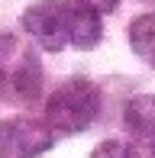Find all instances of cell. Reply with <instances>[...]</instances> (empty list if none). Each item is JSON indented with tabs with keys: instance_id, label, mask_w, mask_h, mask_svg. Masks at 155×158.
Listing matches in <instances>:
<instances>
[{
	"instance_id": "cell-2",
	"label": "cell",
	"mask_w": 155,
	"mask_h": 158,
	"mask_svg": "<svg viewBox=\"0 0 155 158\" xmlns=\"http://www.w3.org/2000/svg\"><path fill=\"white\" fill-rule=\"evenodd\" d=\"M55 129L32 116H10L0 123V158H39L55 145Z\"/></svg>"
},
{
	"instance_id": "cell-7",
	"label": "cell",
	"mask_w": 155,
	"mask_h": 158,
	"mask_svg": "<svg viewBox=\"0 0 155 158\" xmlns=\"http://www.w3.org/2000/svg\"><path fill=\"white\" fill-rule=\"evenodd\" d=\"M10 84H13V94H16L19 100H36V97H39V84H42L39 61H36V58H26V61L16 68V74L10 77Z\"/></svg>"
},
{
	"instance_id": "cell-6",
	"label": "cell",
	"mask_w": 155,
	"mask_h": 158,
	"mask_svg": "<svg viewBox=\"0 0 155 158\" xmlns=\"http://www.w3.org/2000/svg\"><path fill=\"white\" fill-rule=\"evenodd\" d=\"M129 48L136 58H142L149 68H155V13H142L129 26Z\"/></svg>"
},
{
	"instance_id": "cell-3",
	"label": "cell",
	"mask_w": 155,
	"mask_h": 158,
	"mask_svg": "<svg viewBox=\"0 0 155 158\" xmlns=\"http://www.w3.org/2000/svg\"><path fill=\"white\" fill-rule=\"evenodd\" d=\"M23 29L45 52H61L65 45H71V39H68V3L65 0H36L23 13Z\"/></svg>"
},
{
	"instance_id": "cell-8",
	"label": "cell",
	"mask_w": 155,
	"mask_h": 158,
	"mask_svg": "<svg viewBox=\"0 0 155 158\" xmlns=\"http://www.w3.org/2000/svg\"><path fill=\"white\" fill-rule=\"evenodd\" d=\"M90 158H139V152L129 145V142H119V139H107L94 148Z\"/></svg>"
},
{
	"instance_id": "cell-9",
	"label": "cell",
	"mask_w": 155,
	"mask_h": 158,
	"mask_svg": "<svg viewBox=\"0 0 155 158\" xmlns=\"http://www.w3.org/2000/svg\"><path fill=\"white\" fill-rule=\"evenodd\" d=\"M90 3H94V6H97V10H100V13H113V10H116V3H119V0H90Z\"/></svg>"
},
{
	"instance_id": "cell-10",
	"label": "cell",
	"mask_w": 155,
	"mask_h": 158,
	"mask_svg": "<svg viewBox=\"0 0 155 158\" xmlns=\"http://www.w3.org/2000/svg\"><path fill=\"white\" fill-rule=\"evenodd\" d=\"M145 158H155V148H152V152H149V155H145Z\"/></svg>"
},
{
	"instance_id": "cell-4",
	"label": "cell",
	"mask_w": 155,
	"mask_h": 158,
	"mask_svg": "<svg viewBox=\"0 0 155 158\" xmlns=\"http://www.w3.org/2000/svg\"><path fill=\"white\" fill-rule=\"evenodd\" d=\"M68 3V39L74 48H94L103 35V13L90 0H65Z\"/></svg>"
},
{
	"instance_id": "cell-5",
	"label": "cell",
	"mask_w": 155,
	"mask_h": 158,
	"mask_svg": "<svg viewBox=\"0 0 155 158\" xmlns=\"http://www.w3.org/2000/svg\"><path fill=\"white\" fill-rule=\"evenodd\" d=\"M123 123L132 135H139L142 142L155 145V94H139L126 103Z\"/></svg>"
},
{
	"instance_id": "cell-11",
	"label": "cell",
	"mask_w": 155,
	"mask_h": 158,
	"mask_svg": "<svg viewBox=\"0 0 155 158\" xmlns=\"http://www.w3.org/2000/svg\"><path fill=\"white\" fill-rule=\"evenodd\" d=\"M0 77H3V71H0Z\"/></svg>"
},
{
	"instance_id": "cell-1",
	"label": "cell",
	"mask_w": 155,
	"mask_h": 158,
	"mask_svg": "<svg viewBox=\"0 0 155 158\" xmlns=\"http://www.w3.org/2000/svg\"><path fill=\"white\" fill-rule=\"evenodd\" d=\"M97 110H100L97 87L84 77H71V81L58 84V90L48 97L45 123L58 135H74V132H84L97 119Z\"/></svg>"
}]
</instances>
